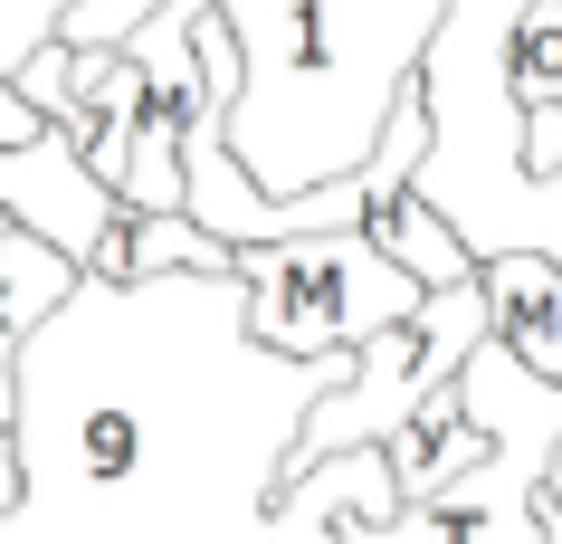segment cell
<instances>
[{"mask_svg":"<svg viewBox=\"0 0 562 544\" xmlns=\"http://www.w3.org/2000/svg\"><path fill=\"white\" fill-rule=\"evenodd\" d=\"M334 382L353 354H277L248 325V277L87 268L20 344L0 544H334L344 515L401 507L391 449L296 468Z\"/></svg>","mask_w":562,"mask_h":544,"instance_id":"cell-1","label":"cell"},{"mask_svg":"<svg viewBox=\"0 0 562 544\" xmlns=\"http://www.w3.org/2000/svg\"><path fill=\"white\" fill-rule=\"evenodd\" d=\"M220 20L238 30L229 153L296 201L372 163L448 0H220Z\"/></svg>","mask_w":562,"mask_h":544,"instance_id":"cell-2","label":"cell"},{"mask_svg":"<svg viewBox=\"0 0 562 544\" xmlns=\"http://www.w3.org/2000/svg\"><path fill=\"white\" fill-rule=\"evenodd\" d=\"M458 411L496 449L458 468L439 497H411L391 515H344L334 544H543V478L562 458V382L533 373L496 325L458 363Z\"/></svg>","mask_w":562,"mask_h":544,"instance_id":"cell-3","label":"cell"},{"mask_svg":"<svg viewBox=\"0 0 562 544\" xmlns=\"http://www.w3.org/2000/svg\"><path fill=\"white\" fill-rule=\"evenodd\" d=\"M238 277H248V325L277 354H362L382 325H411L429 297L391 248H372V230L238 248Z\"/></svg>","mask_w":562,"mask_h":544,"instance_id":"cell-4","label":"cell"},{"mask_svg":"<svg viewBox=\"0 0 562 544\" xmlns=\"http://www.w3.org/2000/svg\"><path fill=\"white\" fill-rule=\"evenodd\" d=\"M0 220H30L38 240H58L67 258L87 268L95 248L115 240L124 191H115V181H95L77 124H48L38 144H0Z\"/></svg>","mask_w":562,"mask_h":544,"instance_id":"cell-5","label":"cell"},{"mask_svg":"<svg viewBox=\"0 0 562 544\" xmlns=\"http://www.w3.org/2000/svg\"><path fill=\"white\" fill-rule=\"evenodd\" d=\"M486 315H496V334L533 363V373L562 382V258H543V248L486 258Z\"/></svg>","mask_w":562,"mask_h":544,"instance_id":"cell-6","label":"cell"},{"mask_svg":"<svg viewBox=\"0 0 562 544\" xmlns=\"http://www.w3.org/2000/svg\"><path fill=\"white\" fill-rule=\"evenodd\" d=\"M362 230H372V248H391L419 287H458V277H476V248L448 230V211L419 191V181L391 201V211H362Z\"/></svg>","mask_w":562,"mask_h":544,"instance_id":"cell-7","label":"cell"},{"mask_svg":"<svg viewBox=\"0 0 562 544\" xmlns=\"http://www.w3.org/2000/svg\"><path fill=\"white\" fill-rule=\"evenodd\" d=\"M515 96L525 106H562V0H533L515 30Z\"/></svg>","mask_w":562,"mask_h":544,"instance_id":"cell-8","label":"cell"},{"mask_svg":"<svg viewBox=\"0 0 562 544\" xmlns=\"http://www.w3.org/2000/svg\"><path fill=\"white\" fill-rule=\"evenodd\" d=\"M153 10H162V0H67V10H58V38H67V48H124Z\"/></svg>","mask_w":562,"mask_h":544,"instance_id":"cell-9","label":"cell"},{"mask_svg":"<svg viewBox=\"0 0 562 544\" xmlns=\"http://www.w3.org/2000/svg\"><path fill=\"white\" fill-rule=\"evenodd\" d=\"M38 134H48V115L30 106V87H20V77L0 67V144H38Z\"/></svg>","mask_w":562,"mask_h":544,"instance_id":"cell-10","label":"cell"},{"mask_svg":"<svg viewBox=\"0 0 562 544\" xmlns=\"http://www.w3.org/2000/svg\"><path fill=\"white\" fill-rule=\"evenodd\" d=\"M543 544H562V507H553V497H543Z\"/></svg>","mask_w":562,"mask_h":544,"instance_id":"cell-11","label":"cell"}]
</instances>
